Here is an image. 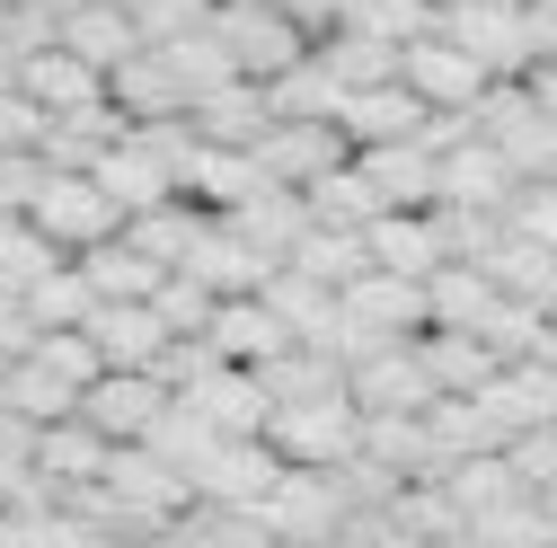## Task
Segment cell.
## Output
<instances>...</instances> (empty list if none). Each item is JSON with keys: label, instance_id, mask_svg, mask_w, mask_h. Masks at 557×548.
I'll return each mask as SVG.
<instances>
[{"label": "cell", "instance_id": "60", "mask_svg": "<svg viewBox=\"0 0 557 548\" xmlns=\"http://www.w3.org/2000/svg\"><path fill=\"white\" fill-rule=\"evenodd\" d=\"M548 363H557V310H548Z\"/></svg>", "mask_w": 557, "mask_h": 548}, {"label": "cell", "instance_id": "15", "mask_svg": "<svg viewBox=\"0 0 557 548\" xmlns=\"http://www.w3.org/2000/svg\"><path fill=\"white\" fill-rule=\"evenodd\" d=\"M203 346H213L231 372H265V363H284V354H293V327H284V319H274V310L248 292V301H222V310H213Z\"/></svg>", "mask_w": 557, "mask_h": 548}, {"label": "cell", "instance_id": "61", "mask_svg": "<svg viewBox=\"0 0 557 548\" xmlns=\"http://www.w3.org/2000/svg\"><path fill=\"white\" fill-rule=\"evenodd\" d=\"M0 10H27V0H0Z\"/></svg>", "mask_w": 557, "mask_h": 548}, {"label": "cell", "instance_id": "39", "mask_svg": "<svg viewBox=\"0 0 557 548\" xmlns=\"http://www.w3.org/2000/svg\"><path fill=\"white\" fill-rule=\"evenodd\" d=\"M301 203H310V231H372V222H381V195H372V177H363L355 160L327 169Z\"/></svg>", "mask_w": 557, "mask_h": 548}, {"label": "cell", "instance_id": "3", "mask_svg": "<svg viewBox=\"0 0 557 548\" xmlns=\"http://www.w3.org/2000/svg\"><path fill=\"white\" fill-rule=\"evenodd\" d=\"M213 36H222V53H231V72L257 80V89L310 62V36L274 10V0H222V10H213Z\"/></svg>", "mask_w": 557, "mask_h": 548}, {"label": "cell", "instance_id": "26", "mask_svg": "<svg viewBox=\"0 0 557 548\" xmlns=\"http://www.w3.org/2000/svg\"><path fill=\"white\" fill-rule=\"evenodd\" d=\"M107 469H115V443L89 434L81 416L36 434V477H45V487H62V496H72V487H107Z\"/></svg>", "mask_w": 557, "mask_h": 548}, {"label": "cell", "instance_id": "9", "mask_svg": "<svg viewBox=\"0 0 557 548\" xmlns=\"http://www.w3.org/2000/svg\"><path fill=\"white\" fill-rule=\"evenodd\" d=\"M398 80L425 98V115H478V98L496 89V80H486L451 36H416V45L398 53Z\"/></svg>", "mask_w": 557, "mask_h": 548}, {"label": "cell", "instance_id": "19", "mask_svg": "<svg viewBox=\"0 0 557 548\" xmlns=\"http://www.w3.org/2000/svg\"><path fill=\"white\" fill-rule=\"evenodd\" d=\"M274 477H284V460H274V443H222L213 460L195 469V505H239V513H257Z\"/></svg>", "mask_w": 557, "mask_h": 548}, {"label": "cell", "instance_id": "35", "mask_svg": "<svg viewBox=\"0 0 557 548\" xmlns=\"http://www.w3.org/2000/svg\"><path fill=\"white\" fill-rule=\"evenodd\" d=\"M486 274H496V292H505V301L557 310V248H540V239L505 231V239H496V257H486Z\"/></svg>", "mask_w": 557, "mask_h": 548}, {"label": "cell", "instance_id": "22", "mask_svg": "<svg viewBox=\"0 0 557 548\" xmlns=\"http://www.w3.org/2000/svg\"><path fill=\"white\" fill-rule=\"evenodd\" d=\"M257 301H265L274 319L293 327V346H319V354L336 346V327H345V301H336L327 284H310V274H293V265H274Z\"/></svg>", "mask_w": 557, "mask_h": 548}, {"label": "cell", "instance_id": "62", "mask_svg": "<svg viewBox=\"0 0 557 548\" xmlns=\"http://www.w3.org/2000/svg\"><path fill=\"white\" fill-rule=\"evenodd\" d=\"M0 372H10V363H0Z\"/></svg>", "mask_w": 557, "mask_h": 548}, {"label": "cell", "instance_id": "52", "mask_svg": "<svg viewBox=\"0 0 557 548\" xmlns=\"http://www.w3.org/2000/svg\"><path fill=\"white\" fill-rule=\"evenodd\" d=\"M513 231H522V239H540V248H557V177L513 195Z\"/></svg>", "mask_w": 557, "mask_h": 548}, {"label": "cell", "instance_id": "41", "mask_svg": "<svg viewBox=\"0 0 557 548\" xmlns=\"http://www.w3.org/2000/svg\"><path fill=\"white\" fill-rule=\"evenodd\" d=\"M53 265H72V257H62V248H53L27 213H0V292H10V301H27Z\"/></svg>", "mask_w": 557, "mask_h": 548}, {"label": "cell", "instance_id": "17", "mask_svg": "<svg viewBox=\"0 0 557 548\" xmlns=\"http://www.w3.org/2000/svg\"><path fill=\"white\" fill-rule=\"evenodd\" d=\"M363 248H372V274H398V284H434V274L451 265L434 213H381V222L363 231Z\"/></svg>", "mask_w": 557, "mask_h": 548}, {"label": "cell", "instance_id": "8", "mask_svg": "<svg viewBox=\"0 0 557 548\" xmlns=\"http://www.w3.org/2000/svg\"><path fill=\"white\" fill-rule=\"evenodd\" d=\"M345 160H355L345 124H265L257 133V169H265V186H284V195H310Z\"/></svg>", "mask_w": 557, "mask_h": 548}, {"label": "cell", "instance_id": "59", "mask_svg": "<svg viewBox=\"0 0 557 548\" xmlns=\"http://www.w3.org/2000/svg\"><path fill=\"white\" fill-rule=\"evenodd\" d=\"M443 548H486V539H478V531H460V539H443Z\"/></svg>", "mask_w": 557, "mask_h": 548}, {"label": "cell", "instance_id": "10", "mask_svg": "<svg viewBox=\"0 0 557 548\" xmlns=\"http://www.w3.org/2000/svg\"><path fill=\"white\" fill-rule=\"evenodd\" d=\"M177 407L186 416H203L222 443H265V425H274V398H265V381L257 372H203L195 389H177Z\"/></svg>", "mask_w": 557, "mask_h": 548}, {"label": "cell", "instance_id": "11", "mask_svg": "<svg viewBox=\"0 0 557 548\" xmlns=\"http://www.w3.org/2000/svg\"><path fill=\"white\" fill-rule=\"evenodd\" d=\"M478 416H486V434H496V451H513L522 434L557 425V372H548V363H513V372H496V381L478 389Z\"/></svg>", "mask_w": 557, "mask_h": 548}, {"label": "cell", "instance_id": "47", "mask_svg": "<svg viewBox=\"0 0 557 548\" xmlns=\"http://www.w3.org/2000/svg\"><path fill=\"white\" fill-rule=\"evenodd\" d=\"M213 10L222 0H133V27H143V45H177V36H195V27H213Z\"/></svg>", "mask_w": 557, "mask_h": 548}, {"label": "cell", "instance_id": "27", "mask_svg": "<svg viewBox=\"0 0 557 548\" xmlns=\"http://www.w3.org/2000/svg\"><path fill=\"white\" fill-rule=\"evenodd\" d=\"M18 89L45 107V124L53 115H81V107H107V72H89V62L81 53H36V62H18Z\"/></svg>", "mask_w": 557, "mask_h": 548}, {"label": "cell", "instance_id": "57", "mask_svg": "<svg viewBox=\"0 0 557 548\" xmlns=\"http://www.w3.org/2000/svg\"><path fill=\"white\" fill-rule=\"evenodd\" d=\"M133 548H195L186 531H151V539H133Z\"/></svg>", "mask_w": 557, "mask_h": 548}, {"label": "cell", "instance_id": "49", "mask_svg": "<svg viewBox=\"0 0 557 548\" xmlns=\"http://www.w3.org/2000/svg\"><path fill=\"white\" fill-rule=\"evenodd\" d=\"M478 539H486V548H557V531H548V513H540V496H522V505H505L496 522H478Z\"/></svg>", "mask_w": 557, "mask_h": 548}, {"label": "cell", "instance_id": "51", "mask_svg": "<svg viewBox=\"0 0 557 548\" xmlns=\"http://www.w3.org/2000/svg\"><path fill=\"white\" fill-rule=\"evenodd\" d=\"M151 372H160L169 389H195L203 372H222V354H213V346H203V336H177V346H169V354H160Z\"/></svg>", "mask_w": 557, "mask_h": 548}, {"label": "cell", "instance_id": "31", "mask_svg": "<svg viewBox=\"0 0 557 548\" xmlns=\"http://www.w3.org/2000/svg\"><path fill=\"white\" fill-rule=\"evenodd\" d=\"M496 274L486 265H443L434 284H425V327H451V336H478L486 319H496Z\"/></svg>", "mask_w": 557, "mask_h": 548}, {"label": "cell", "instance_id": "50", "mask_svg": "<svg viewBox=\"0 0 557 548\" xmlns=\"http://www.w3.org/2000/svg\"><path fill=\"white\" fill-rule=\"evenodd\" d=\"M505 469L522 477L531 496H548V487H557V425H540V434H522V443L505 451Z\"/></svg>", "mask_w": 557, "mask_h": 548}, {"label": "cell", "instance_id": "12", "mask_svg": "<svg viewBox=\"0 0 557 548\" xmlns=\"http://www.w3.org/2000/svg\"><path fill=\"white\" fill-rule=\"evenodd\" d=\"M107 107H115L124 124H177V115H195V98H186V80L169 72V53H160V45L124 53L115 72H107Z\"/></svg>", "mask_w": 557, "mask_h": 548}, {"label": "cell", "instance_id": "14", "mask_svg": "<svg viewBox=\"0 0 557 548\" xmlns=\"http://www.w3.org/2000/svg\"><path fill=\"white\" fill-rule=\"evenodd\" d=\"M81 336L98 346V363H107V372H151V363L177 346V336L160 327V310H151V301H98Z\"/></svg>", "mask_w": 557, "mask_h": 548}, {"label": "cell", "instance_id": "13", "mask_svg": "<svg viewBox=\"0 0 557 548\" xmlns=\"http://www.w3.org/2000/svg\"><path fill=\"white\" fill-rule=\"evenodd\" d=\"M345 398H355V416H425L434 381H425V363H416V346H381L372 363L345 372Z\"/></svg>", "mask_w": 557, "mask_h": 548}, {"label": "cell", "instance_id": "4", "mask_svg": "<svg viewBox=\"0 0 557 548\" xmlns=\"http://www.w3.org/2000/svg\"><path fill=\"white\" fill-rule=\"evenodd\" d=\"M27 222H36L62 257H89V248H107V239L124 231V213L98 195L89 169H45V186H36V203H27Z\"/></svg>", "mask_w": 557, "mask_h": 548}, {"label": "cell", "instance_id": "40", "mask_svg": "<svg viewBox=\"0 0 557 548\" xmlns=\"http://www.w3.org/2000/svg\"><path fill=\"white\" fill-rule=\"evenodd\" d=\"M265 107H274V124H336L345 115V89H336V72L310 53L301 72H284V80H265Z\"/></svg>", "mask_w": 557, "mask_h": 548}, {"label": "cell", "instance_id": "30", "mask_svg": "<svg viewBox=\"0 0 557 548\" xmlns=\"http://www.w3.org/2000/svg\"><path fill=\"white\" fill-rule=\"evenodd\" d=\"M195 142H213V151H257V133L274 124V107H265V89L257 80H231V89H213L195 115Z\"/></svg>", "mask_w": 557, "mask_h": 548}, {"label": "cell", "instance_id": "42", "mask_svg": "<svg viewBox=\"0 0 557 548\" xmlns=\"http://www.w3.org/2000/svg\"><path fill=\"white\" fill-rule=\"evenodd\" d=\"M257 381H265V398H274V407H310V398H345V363H336V354H319V346H293L284 363H265Z\"/></svg>", "mask_w": 557, "mask_h": 548}, {"label": "cell", "instance_id": "28", "mask_svg": "<svg viewBox=\"0 0 557 548\" xmlns=\"http://www.w3.org/2000/svg\"><path fill=\"white\" fill-rule=\"evenodd\" d=\"M213 222H231L265 265H293V248H301V231H310V203L284 195V186H265L257 203H239V213H213Z\"/></svg>", "mask_w": 557, "mask_h": 548}, {"label": "cell", "instance_id": "38", "mask_svg": "<svg viewBox=\"0 0 557 548\" xmlns=\"http://www.w3.org/2000/svg\"><path fill=\"white\" fill-rule=\"evenodd\" d=\"M72 265L89 274V292H98V301H151V292L169 284V274H160V265H151L143 248H133L124 231H115L107 248H89V257H72Z\"/></svg>", "mask_w": 557, "mask_h": 548}, {"label": "cell", "instance_id": "16", "mask_svg": "<svg viewBox=\"0 0 557 548\" xmlns=\"http://www.w3.org/2000/svg\"><path fill=\"white\" fill-rule=\"evenodd\" d=\"M355 169L372 177L381 213H434L443 203V160L425 142H389V151H355Z\"/></svg>", "mask_w": 557, "mask_h": 548}, {"label": "cell", "instance_id": "54", "mask_svg": "<svg viewBox=\"0 0 557 548\" xmlns=\"http://www.w3.org/2000/svg\"><path fill=\"white\" fill-rule=\"evenodd\" d=\"M36 346V319H27V301H10V292H0V363H18Z\"/></svg>", "mask_w": 557, "mask_h": 548}, {"label": "cell", "instance_id": "6", "mask_svg": "<svg viewBox=\"0 0 557 548\" xmlns=\"http://www.w3.org/2000/svg\"><path fill=\"white\" fill-rule=\"evenodd\" d=\"M434 36H451L486 80H522L531 62H540V45H531V18H522V0H478V10H443V27Z\"/></svg>", "mask_w": 557, "mask_h": 548}, {"label": "cell", "instance_id": "43", "mask_svg": "<svg viewBox=\"0 0 557 548\" xmlns=\"http://www.w3.org/2000/svg\"><path fill=\"white\" fill-rule=\"evenodd\" d=\"M293 274H310V284L345 292V284H363V274H372V248H363V231H301Z\"/></svg>", "mask_w": 557, "mask_h": 548}, {"label": "cell", "instance_id": "46", "mask_svg": "<svg viewBox=\"0 0 557 548\" xmlns=\"http://www.w3.org/2000/svg\"><path fill=\"white\" fill-rule=\"evenodd\" d=\"M10 548H115V539L81 513H10Z\"/></svg>", "mask_w": 557, "mask_h": 548}, {"label": "cell", "instance_id": "58", "mask_svg": "<svg viewBox=\"0 0 557 548\" xmlns=\"http://www.w3.org/2000/svg\"><path fill=\"white\" fill-rule=\"evenodd\" d=\"M540 513H548V531H557V487H548V496H540Z\"/></svg>", "mask_w": 557, "mask_h": 548}, {"label": "cell", "instance_id": "7", "mask_svg": "<svg viewBox=\"0 0 557 548\" xmlns=\"http://www.w3.org/2000/svg\"><path fill=\"white\" fill-rule=\"evenodd\" d=\"M169 407H177V389H169L160 372H107V381L81 398V425H89V434H107V443L124 451V443H151Z\"/></svg>", "mask_w": 557, "mask_h": 548}, {"label": "cell", "instance_id": "1", "mask_svg": "<svg viewBox=\"0 0 557 548\" xmlns=\"http://www.w3.org/2000/svg\"><path fill=\"white\" fill-rule=\"evenodd\" d=\"M469 133L486 151H505V169L522 177V186H548L557 177V124L540 115V98L522 89V80H496L478 98V115H469Z\"/></svg>", "mask_w": 557, "mask_h": 548}, {"label": "cell", "instance_id": "5", "mask_svg": "<svg viewBox=\"0 0 557 548\" xmlns=\"http://www.w3.org/2000/svg\"><path fill=\"white\" fill-rule=\"evenodd\" d=\"M274 460L284 469H345L363 451V416H355V398H310V407H274V425H265Z\"/></svg>", "mask_w": 557, "mask_h": 548}, {"label": "cell", "instance_id": "56", "mask_svg": "<svg viewBox=\"0 0 557 548\" xmlns=\"http://www.w3.org/2000/svg\"><path fill=\"white\" fill-rule=\"evenodd\" d=\"M522 89H531V98H540V115L557 124V53H548V62H531V72H522Z\"/></svg>", "mask_w": 557, "mask_h": 548}, {"label": "cell", "instance_id": "36", "mask_svg": "<svg viewBox=\"0 0 557 548\" xmlns=\"http://www.w3.org/2000/svg\"><path fill=\"white\" fill-rule=\"evenodd\" d=\"M310 53L336 72L345 98H363V89H389V80H398V45H381V36H363V27H336V36H319Z\"/></svg>", "mask_w": 557, "mask_h": 548}, {"label": "cell", "instance_id": "44", "mask_svg": "<svg viewBox=\"0 0 557 548\" xmlns=\"http://www.w3.org/2000/svg\"><path fill=\"white\" fill-rule=\"evenodd\" d=\"M89 310H98V292H89V274H81V265H53L45 284L27 292V319H36V336H62V327H89Z\"/></svg>", "mask_w": 557, "mask_h": 548}, {"label": "cell", "instance_id": "25", "mask_svg": "<svg viewBox=\"0 0 557 548\" xmlns=\"http://www.w3.org/2000/svg\"><path fill=\"white\" fill-rule=\"evenodd\" d=\"M416 363H425L434 398H478L486 381L505 372V363H496V346H486V336H451V327H425V336H416Z\"/></svg>", "mask_w": 557, "mask_h": 548}, {"label": "cell", "instance_id": "29", "mask_svg": "<svg viewBox=\"0 0 557 548\" xmlns=\"http://www.w3.org/2000/svg\"><path fill=\"white\" fill-rule=\"evenodd\" d=\"M0 407H10L18 425H36V434H45V425H72V416H81V389L62 381L53 363H36V354H18L10 372H0Z\"/></svg>", "mask_w": 557, "mask_h": 548}, {"label": "cell", "instance_id": "2", "mask_svg": "<svg viewBox=\"0 0 557 548\" xmlns=\"http://www.w3.org/2000/svg\"><path fill=\"white\" fill-rule=\"evenodd\" d=\"M257 522H265L274 548H327L345 522H355V505H345V477H336V469H284V477L265 487Z\"/></svg>", "mask_w": 557, "mask_h": 548}, {"label": "cell", "instance_id": "32", "mask_svg": "<svg viewBox=\"0 0 557 548\" xmlns=\"http://www.w3.org/2000/svg\"><path fill=\"white\" fill-rule=\"evenodd\" d=\"M257 195H265L257 151H213V142L195 151V169H186V203H203V213H239V203H257Z\"/></svg>", "mask_w": 557, "mask_h": 548}, {"label": "cell", "instance_id": "63", "mask_svg": "<svg viewBox=\"0 0 557 548\" xmlns=\"http://www.w3.org/2000/svg\"><path fill=\"white\" fill-rule=\"evenodd\" d=\"M548 372H557V363H548Z\"/></svg>", "mask_w": 557, "mask_h": 548}, {"label": "cell", "instance_id": "45", "mask_svg": "<svg viewBox=\"0 0 557 548\" xmlns=\"http://www.w3.org/2000/svg\"><path fill=\"white\" fill-rule=\"evenodd\" d=\"M478 336L496 346L505 372H513V363H548V310H531V301H496V319H486Z\"/></svg>", "mask_w": 557, "mask_h": 548}, {"label": "cell", "instance_id": "18", "mask_svg": "<svg viewBox=\"0 0 557 548\" xmlns=\"http://www.w3.org/2000/svg\"><path fill=\"white\" fill-rule=\"evenodd\" d=\"M345 142L355 151H389V142H425V98H416L407 80H389V89H363V98H345Z\"/></svg>", "mask_w": 557, "mask_h": 548}, {"label": "cell", "instance_id": "37", "mask_svg": "<svg viewBox=\"0 0 557 548\" xmlns=\"http://www.w3.org/2000/svg\"><path fill=\"white\" fill-rule=\"evenodd\" d=\"M62 53H81L89 72H115L124 53H143V27L107 0H89V10H62Z\"/></svg>", "mask_w": 557, "mask_h": 548}, {"label": "cell", "instance_id": "24", "mask_svg": "<svg viewBox=\"0 0 557 548\" xmlns=\"http://www.w3.org/2000/svg\"><path fill=\"white\" fill-rule=\"evenodd\" d=\"M89 177H98V195L115 203L124 222H133V213H160V203H177V177H169V160H151L143 142H133V133H124V142H115V151H107Z\"/></svg>", "mask_w": 557, "mask_h": 548}, {"label": "cell", "instance_id": "20", "mask_svg": "<svg viewBox=\"0 0 557 548\" xmlns=\"http://www.w3.org/2000/svg\"><path fill=\"white\" fill-rule=\"evenodd\" d=\"M513 195H522V177L505 169V151H486L478 133L443 151V203H460V213H513Z\"/></svg>", "mask_w": 557, "mask_h": 548}, {"label": "cell", "instance_id": "53", "mask_svg": "<svg viewBox=\"0 0 557 548\" xmlns=\"http://www.w3.org/2000/svg\"><path fill=\"white\" fill-rule=\"evenodd\" d=\"M36 186H45V151H10L0 160V213H27Z\"/></svg>", "mask_w": 557, "mask_h": 548}, {"label": "cell", "instance_id": "33", "mask_svg": "<svg viewBox=\"0 0 557 548\" xmlns=\"http://www.w3.org/2000/svg\"><path fill=\"white\" fill-rule=\"evenodd\" d=\"M203 231H213V213H203V203H186V195H177V203H160V213H133V222H124V239L143 248L160 274H177V265L195 257V239H203Z\"/></svg>", "mask_w": 557, "mask_h": 548}, {"label": "cell", "instance_id": "23", "mask_svg": "<svg viewBox=\"0 0 557 548\" xmlns=\"http://www.w3.org/2000/svg\"><path fill=\"white\" fill-rule=\"evenodd\" d=\"M177 274H195V284L213 292V301H248V292H265V274H274V265H265V257H257L231 222H213V231L195 239V257H186Z\"/></svg>", "mask_w": 557, "mask_h": 548}, {"label": "cell", "instance_id": "55", "mask_svg": "<svg viewBox=\"0 0 557 548\" xmlns=\"http://www.w3.org/2000/svg\"><path fill=\"white\" fill-rule=\"evenodd\" d=\"M522 18H531V45H540V62L557 53V0H522Z\"/></svg>", "mask_w": 557, "mask_h": 548}, {"label": "cell", "instance_id": "34", "mask_svg": "<svg viewBox=\"0 0 557 548\" xmlns=\"http://www.w3.org/2000/svg\"><path fill=\"white\" fill-rule=\"evenodd\" d=\"M443 496H451V513H460V522L478 531V522H496L505 505H522L531 487H522V477L505 469V451H486V460H460V469L443 477Z\"/></svg>", "mask_w": 557, "mask_h": 548}, {"label": "cell", "instance_id": "21", "mask_svg": "<svg viewBox=\"0 0 557 548\" xmlns=\"http://www.w3.org/2000/svg\"><path fill=\"white\" fill-rule=\"evenodd\" d=\"M336 301H345V319H355V327L389 336V346H416V336H425V284H398V274H363V284H345Z\"/></svg>", "mask_w": 557, "mask_h": 548}, {"label": "cell", "instance_id": "48", "mask_svg": "<svg viewBox=\"0 0 557 548\" xmlns=\"http://www.w3.org/2000/svg\"><path fill=\"white\" fill-rule=\"evenodd\" d=\"M151 310H160V327H169V336H203V327H213V310H222V301L203 292L195 274H169V284L151 292Z\"/></svg>", "mask_w": 557, "mask_h": 548}]
</instances>
